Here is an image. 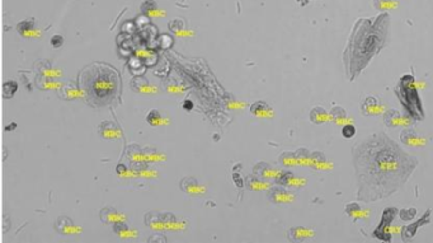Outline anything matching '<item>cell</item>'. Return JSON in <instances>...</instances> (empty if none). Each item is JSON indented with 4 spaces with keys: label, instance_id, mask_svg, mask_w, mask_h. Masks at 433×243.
<instances>
[{
    "label": "cell",
    "instance_id": "23",
    "mask_svg": "<svg viewBox=\"0 0 433 243\" xmlns=\"http://www.w3.org/2000/svg\"><path fill=\"white\" fill-rule=\"evenodd\" d=\"M278 162H280L283 167L299 166L296 152H283V153L280 156V158H278Z\"/></svg>",
    "mask_w": 433,
    "mask_h": 243
},
{
    "label": "cell",
    "instance_id": "20",
    "mask_svg": "<svg viewBox=\"0 0 433 243\" xmlns=\"http://www.w3.org/2000/svg\"><path fill=\"white\" fill-rule=\"evenodd\" d=\"M310 121L315 125H323L331 121V113L325 110L324 107L316 106L311 108L310 111Z\"/></svg>",
    "mask_w": 433,
    "mask_h": 243
},
{
    "label": "cell",
    "instance_id": "5",
    "mask_svg": "<svg viewBox=\"0 0 433 243\" xmlns=\"http://www.w3.org/2000/svg\"><path fill=\"white\" fill-rule=\"evenodd\" d=\"M282 171L283 170H280V168L272 166V164L267 163V162H258V163L253 167V174L267 181L277 180L280 174H282Z\"/></svg>",
    "mask_w": 433,
    "mask_h": 243
},
{
    "label": "cell",
    "instance_id": "9",
    "mask_svg": "<svg viewBox=\"0 0 433 243\" xmlns=\"http://www.w3.org/2000/svg\"><path fill=\"white\" fill-rule=\"evenodd\" d=\"M98 134L103 139L107 140H117L122 138V130L119 129V126L115 121L111 120H104L100 123Z\"/></svg>",
    "mask_w": 433,
    "mask_h": 243
},
{
    "label": "cell",
    "instance_id": "17",
    "mask_svg": "<svg viewBox=\"0 0 433 243\" xmlns=\"http://www.w3.org/2000/svg\"><path fill=\"white\" fill-rule=\"evenodd\" d=\"M17 30L20 35L26 38H31V37H37L40 36L41 32L36 28V22H34V18H30V19H26L23 22H20L17 26Z\"/></svg>",
    "mask_w": 433,
    "mask_h": 243
},
{
    "label": "cell",
    "instance_id": "28",
    "mask_svg": "<svg viewBox=\"0 0 433 243\" xmlns=\"http://www.w3.org/2000/svg\"><path fill=\"white\" fill-rule=\"evenodd\" d=\"M295 152H296V156H298L299 166H310V158H311L310 150L305 149V148H301V149L295 150Z\"/></svg>",
    "mask_w": 433,
    "mask_h": 243
},
{
    "label": "cell",
    "instance_id": "13",
    "mask_svg": "<svg viewBox=\"0 0 433 243\" xmlns=\"http://www.w3.org/2000/svg\"><path fill=\"white\" fill-rule=\"evenodd\" d=\"M383 111V106L381 102L377 100L376 97L370 96L365 98L361 104V112L364 113L365 116H377Z\"/></svg>",
    "mask_w": 433,
    "mask_h": 243
},
{
    "label": "cell",
    "instance_id": "4",
    "mask_svg": "<svg viewBox=\"0 0 433 243\" xmlns=\"http://www.w3.org/2000/svg\"><path fill=\"white\" fill-rule=\"evenodd\" d=\"M268 200L276 205H287L295 201V193L288 187L276 183L268 190Z\"/></svg>",
    "mask_w": 433,
    "mask_h": 243
},
{
    "label": "cell",
    "instance_id": "14",
    "mask_svg": "<svg viewBox=\"0 0 433 243\" xmlns=\"http://www.w3.org/2000/svg\"><path fill=\"white\" fill-rule=\"evenodd\" d=\"M100 219L102 220L103 223L106 224H116L119 222H126V215L123 213H119L116 208L113 207H106L103 208L100 211Z\"/></svg>",
    "mask_w": 433,
    "mask_h": 243
},
{
    "label": "cell",
    "instance_id": "36",
    "mask_svg": "<svg viewBox=\"0 0 433 243\" xmlns=\"http://www.w3.org/2000/svg\"><path fill=\"white\" fill-rule=\"evenodd\" d=\"M192 107H193V104H191V101H189V100H187V101H185L184 108H187V110H191Z\"/></svg>",
    "mask_w": 433,
    "mask_h": 243
},
{
    "label": "cell",
    "instance_id": "8",
    "mask_svg": "<svg viewBox=\"0 0 433 243\" xmlns=\"http://www.w3.org/2000/svg\"><path fill=\"white\" fill-rule=\"evenodd\" d=\"M179 189L191 196H202L206 192V187L195 177H184L179 181Z\"/></svg>",
    "mask_w": 433,
    "mask_h": 243
},
{
    "label": "cell",
    "instance_id": "12",
    "mask_svg": "<svg viewBox=\"0 0 433 243\" xmlns=\"http://www.w3.org/2000/svg\"><path fill=\"white\" fill-rule=\"evenodd\" d=\"M34 70H36L38 74H41V75L47 78H59L63 75V71H61L57 67H55L52 61L46 60V59L37 61V63L34 64Z\"/></svg>",
    "mask_w": 433,
    "mask_h": 243
},
{
    "label": "cell",
    "instance_id": "24",
    "mask_svg": "<svg viewBox=\"0 0 433 243\" xmlns=\"http://www.w3.org/2000/svg\"><path fill=\"white\" fill-rule=\"evenodd\" d=\"M36 86L40 89L42 90H50V89H55L60 86L59 82H53L52 78H47V77H43V75H38L36 79Z\"/></svg>",
    "mask_w": 433,
    "mask_h": 243
},
{
    "label": "cell",
    "instance_id": "29",
    "mask_svg": "<svg viewBox=\"0 0 433 243\" xmlns=\"http://www.w3.org/2000/svg\"><path fill=\"white\" fill-rule=\"evenodd\" d=\"M397 1L395 0H374V7L380 12L385 10H391L397 8Z\"/></svg>",
    "mask_w": 433,
    "mask_h": 243
},
{
    "label": "cell",
    "instance_id": "10",
    "mask_svg": "<svg viewBox=\"0 0 433 243\" xmlns=\"http://www.w3.org/2000/svg\"><path fill=\"white\" fill-rule=\"evenodd\" d=\"M383 122L387 127L395 129L400 126H409L412 121L409 117L401 115L398 110H389L383 115Z\"/></svg>",
    "mask_w": 433,
    "mask_h": 243
},
{
    "label": "cell",
    "instance_id": "34",
    "mask_svg": "<svg viewBox=\"0 0 433 243\" xmlns=\"http://www.w3.org/2000/svg\"><path fill=\"white\" fill-rule=\"evenodd\" d=\"M416 214V209H408V210H401L400 211V218L404 220H409L412 218H414V215Z\"/></svg>",
    "mask_w": 433,
    "mask_h": 243
},
{
    "label": "cell",
    "instance_id": "15",
    "mask_svg": "<svg viewBox=\"0 0 433 243\" xmlns=\"http://www.w3.org/2000/svg\"><path fill=\"white\" fill-rule=\"evenodd\" d=\"M313 237H315V232L311 228H308V226H292L287 232V238L292 242H300V241L309 240V238H313Z\"/></svg>",
    "mask_w": 433,
    "mask_h": 243
},
{
    "label": "cell",
    "instance_id": "25",
    "mask_svg": "<svg viewBox=\"0 0 433 243\" xmlns=\"http://www.w3.org/2000/svg\"><path fill=\"white\" fill-rule=\"evenodd\" d=\"M146 122L150 126H160L164 123V116L159 110H150L146 115Z\"/></svg>",
    "mask_w": 433,
    "mask_h": 243
},
{
    "label": "cell",
    "instance_id": "35",
    "mask_svg": "<svg viewBox=\"0 0 433 243\" xmlns=\"http://www.w3.org/2000/svg\"><path fill=\"white\" fill-rule=\"evenodd\" d=\"M64 44V38L63 36H60V35H55V36L51 38V45H52L55 49H59V47L63 46Z\"/></svg>",
    "mask_w": 433,
    "mask_h": 243
},
{
    "label": "cell",
    "instance_id": "27",
    "mask_svg": "<svg viewBox=\"0 0 433 243\" xmlns=\"http://www.w3.org/2000/svg\"><path fill=\"white\" fill-rule=\"evenodd\" d=\"M327 164V158H325V154L323 152H313L311 153L310 158V166L320 170L321 167H324Z\"/></svg>",
    "mask_w": 433,
    "mask_h": 243
},
{
    "label": "cell",
    "instance_id": "11",
    "mask_svg": "<svg viewBox=\"0 0 433 243\" xmlns=\"http://www.w3.org/2000/svg\"><path fill=\"white\" fill-rule=\"evenodd\" d=\"M400 140L408 147L419 148L426 145V139L418 131L414 130L413 127H405L400 134Z\"/></svg>",
    "mask_w": 433,
    "mask_h": 243
},
{
    "label": "cell",
    "instance_id": "18",
    "mask_svg": "<svg viewBox=\"0 0 433 243\" xmlns=\"http://www.w3.org/2000/svg\"><path fill=\"white\" fill-rule=\"evenodd\" d=\"M113 232L123 240H130V238H136L139 236V232L135 228H131L126 222H119V223L113 224Z\"/></svg>",
    "mask_w": 433,
    "mask_h": 243
},
{
    "label": "cell",
    "instance_id": "2",
    "mask_svg": "<svg viewBox=\"0 0 433 243\" xmlns=\"http://www.w3.org/2000/svg\"><path fill=\"white\" fill-rule=\"evenodd\" d=\"M145 224L150 229L163 232V230H184L187 222L169 211L152 210L145 214Z\"/></svg>",
    "mask_w": 433,
    "mask_h": 243
},
{
    "label": "cell",
    "instance_id": "19",
    "mask_svg": "<svg viewBox=\"0 0 433 243\" xmlns=\"http://www.w3.org/2000/svg\"><path fill=\"white\" fill-rule=\"evenodd\" d=\"M250 113L253 116L257 117H272L273 116V110L272 107L266 102V101H257L251 104L249 108Z\"/></svg>",
    "mask_w": 433,
    "mask_h": 243
},
{
    "label": "cell",
    "instance_id": "22",
    "mask_svg": "<svg viewBox=\"0 0 433 243\" xmlns=\"http://www.w3.org/2000/svg\"><path fill=\"white\" fill-rule=\"evenodd\" d=\"M331 121H333L337 125H343V123H347L350 119H348L347 112L343 107L334 106L331 110Z\"/></svg>",
    "mask_w": 433,
    "mask_h": 243
},
{
    "label": "cell",
    "instance_id": "32",
    "mask_svg": "<svg viewBox=\"0 0 433 243\" xmlns=\"http://www.w3.org/2000/svg\"><path fill=\"white\" fill-rule=\"evenodd\" d=\"M342 135H343V138H346V139H352V138L356 135V127H354L352 123L344 125V126L342 127Z\"/></svg>",
    "mask_w": 433,
    "mask_h": 243
},
{
    "label": "cell",
    "instance_id": "3",
    "mask_svg": "<svg viewBox=\"0 0 433 243\" xmlns=\"http://www.w3.org/2000/svg\"><path fill=\"white\" fill-rule=\"evenodd\" d=\"M93 94L97 98H107L108 96L113 94L116 90L117 86V78L116 74L107 70V71H100L96 77L93 78Z\"/></svg>",
    "mask_w": 433,
    "mask_h": 243
},
{
    "label": "cell",
    "instance_id": "1",
    "mask_svg": "<svg viewBox=\"0 0 433 243\" xmlns=\"http://www.w3.org/2000/svg\"><path fill=\"white\" fill-rule=\"evenodd\" d=\"M357 197L364 203L385 199L407 183L418 159L383 133L371 134L352 149Z\"/></svg>",
    "mask_w": 433,
    "mask_h": 243
},
{
    "label": "cell",
    "instance_id": "30",
    "mask_svg": "<svg viewBox=\"0 0 433 243\" xmlns=\"http://www.w3.org/2000/svg\"><path fill=\"white\" fill-rule=\"evenodd\" d=\"M60 93H61V96H63L64 98H67V100L80 96L79 92L76 90V88L74 87L73 84H65V86H63V87H61V90H60Z\"/></svg>",
    "mask_w": 433,
    "mask_h": 243
},
{
    "label": "cell",
    "instance_id": "7",
    "mask_svg": "<svg viewBox=\"0 0 433 243\" xmlns=\"http://www.w3.org/2000/svg\"><path fill=\"white\" fill-rule=\"evenodd\" d=\"M55 230L57 233L63 234V236H74L82 232V228L75 226L74 220L67 215H61L55 220Z\"/></svg>",
    "mask_w": 433,
    "mask_h": 243
},
{
    "label": "cell",
    "instance_id": "16",
    "mask_svg": "<svg viewBox=\"0 0 433 243\" xmlns=\"http://www.w3.org/2000/svg\"><path fill=\"white\" fill-rule=\"evenodd\" d=\"M245 187L250 191H266L269 190L272 187V185L269 183V181L263 180L261 177H258L257 174H248V176L244 178Z\"/></svg>",
    "mask_w": 433,
    "mask_h": 243
},
{
    "label": "cell",
    "instance_id": "31",
    "mask_svg": "<svg viewBox=\"0 0 433 243\" xmlns=\"http://www.w3.org/2000/svg\"><path fill=\"white\" fill-rule=\"evenodd\" d=\"M18 89V84L17 82H7V83H4V97L5 98H9V97H13V94L17 92Z\"/></svg>",
    "mask_w": 433,
    "mask_h": 243
},
{
    "label": "cell",
    "instance_id": "33",
    "mask_svg": "<svg viewBox=\"0 0 433 243\" xmlns=\"http://www.w3.org/2000/svg\"><path fill=\"white\" fill-rule=\"evenodd\" d=\"M160 41H162V42H160V46H162L163 49H168V47H170L173 45V38L169 36V35H162V36H160Z\"/></svg>",
    "mask_w": 433,
    "mask_h": 243
},
{
    "label": "cell",
    "instance_id": "21",
    "mask_svg": "<svg viewBox=\"0 0 433 243\" xmlns=\"http://www.w3.org/2000/svg\"><path fill=\"white\" fill-rule=\"evenodd\" d=\"M126 154H127V158L130 159L131 163H144L146 162V156H145V150L140 148L139 145H130L126 150Z\"/></svg>",
    "mask_w": 433,
    "mask_h": 243
},
{
    "label": "cell",
    "instance_id": "6",
    "mask_svg": "<svg viewBox=\"0 0 433 243\" xmlns=\"http://www.w3.org/2000/svg\"><path fill=\"white\" fill-rule=\"evenodd\" d=\"M277 185H282V186H286L288 189H302L304 186H306V180L304 177H300L298 174H295L291 171H282V174H280L277 180L275 181Z\"/></svg>",
    "mask_w": 433,
    "mask_h": 243
},
{
    "label": "cell",
    "instance_id": "26",
    "mask_svg": "<svg viewBox=\"0 0 433 243\" xmlns=\"http://www.w3.org/2000/svg\"><path fill=\"white\" fill-rule=\"evenodd\" d=\"M346 214L352 217L353 219H358L364 215V209L361 208V205L358 203H348L346 204Z\"/></svg>",
    "mask_w": 433,
    "mask_h": 243
}]
</instances>
